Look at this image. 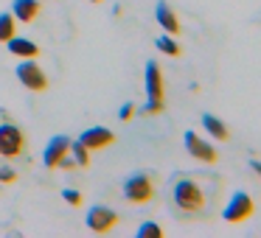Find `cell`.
Wrapping results in <instances>:
<instances>
[{"label":"cell","instance_id":"obj_1","mask_svg":"<svg viewBox=\"0 0 261 238\" xmlns=\"http://www.w3.org/2000/svg\"><path fill=\"white\" fill-rule=\"evenodd\" d=\"M171 196H174L177 210L186 216H202L208 207V196L199 188V182L191 176H177L174 185H171Z\"/></svg>","mask_w":261,"mask_h":238},{"label":"cell","instance_id":"obj_2","mask_svg":"<svg viewBox=\"0 0 261 238\" xmlns=\"http://www.w3.org/2000/svg\"><path fill=\"white\" fill-rule=\"evenodd\" d=\"M146 107L143 112L146 115H160L166 107V81H163V73H160V65L158 62H149L146 65Z\"/></svg>","mask_w":261,"mask_h":238},{"label":"cell","instance_id":"obj_3","mask_svg":"<svg viewBox=\"0 0 261 238\" xmlns=\"http://www.w3.org/2000/svg\"><path fill=\"white\" fill-rule=\"evenodd\" d=\"M154 193H158V180L149 171H138L124 180V199L129 204H149Z\"/></svg>","mask_w":261,"mask_h":238},{"label":"cell","instance_id":"obj_4","mask_svg":"<svg viewBox=\"0 0 261 238\" xmlns=\"http://www.w3.org/2000/svg\"><path fill=\"white\" fill-rule=\"evenodd\" d=\"M253 210H255L253 196L247 191H236L230 196V202H227V207L222 210V219L230 221V224H239V221H247L253 216Z\"/></svg>","mask_w":261,"mask_h":238},{"label":"cell","instance_id":"obj_5","mask_svg":"<svg viewBox=\"0 0 261 238\" xmlns=\"http://www.w3.org/2000/svg\"><path fill=\"white\" fill-rule=\"evenodd\" d=\"M25 152V135L14 124H0V157H20Z\"/></svg>","mask_w":261,"mask_h":238},{"label":"cell","instance_id":"obj_6","mask_svg":"<svg viewBox=\"0 0 261 238\" xmlns=\"http://www.w3.org/2000/svg\"><path fill=\"white\" fill-rule=\"evenodd\" d=\"M87 227H90V232L107 235V232H113L115 227H118V213H115L113 207L96 204V207H90V213H87Z\"/></svg>","mask_w":261,"mask_h":238},{"label":"cell","instance_id":"obj_7","mask_svg":"<svg viewBox=\"0 0 261 238\" xmlns=\"http://www.w3.org/2000/svg\"><path fill=\"white\" fill-rule=\"evenodd\" d=\"M17 79L23 81V87H29V90H34V93L48 90V76L34 59H25V62L17 65Z\"/></svg>","mask_w":261,"mask_h":238},{"label":"cell","instance_id":"obj_8","mask_svg":"<svg viewBox=\"0 0 261 238\" xmlns=\"http://www.w3.org/2000/svg\"><path fill=\"white\" fill-rule=\"evenodd\" d=\"M68 152H70V137H65V135L51 137L48 146H45V154H42V165H45L48 171L59 168V163L68 157Z\"/></svg>","mask_w":261,"mask_h":238},{"label":"cell","instance_id":"obj_9","mask_svg":"<svg viewBox=\"0 0 261 238\" xmlns=\"http://www.w3.org/2000/svg\"><path fill=\"white\" fill-rule=\"evenodd\" d=\"M76 140L85 148H90V152H101V148H107L115 143V135L110 129H104V126H90V129H85Z\"/></svg>","mask_w":261,"mask_h":238},{"label":"cell","instance_id":"obj_10","mask_svg":"<svg viewBox=\"0 0 261 238\" xmlns=\"http://www.w3.org/2000/svg\"><path fill=\"white\" fill-rule=\"evenodd\" d=\"M182 140H186V148H188V154H191L194 160H199V163H211V165L216 163V157H219V154H216V148L211 146V143H205L197 132H186V137H182Z\"/></svg>","mask_w":261,"mask_h":238},{"label":"cell","instance_id":"obj_11","mask_svg":"<svg viewBox=\"0 0 261 238\" xmlns=\"http://www.w3.org/2000/svg\"><path fill=\"white\" fill-rule=\"evenodd\" d=\"M154 20L160 23V28L166 31V34H171V37H177L180 34V20H177V14L171 12V6L166 3V0H160L158 6H154Z\"/></svg>","mask_w":261,"mask_h":238},{"label":"cell","instance_id":"obj_12","mask_svg":"<svg viewBox=\"0 0 261 238\" xmlns=\"http://www.w3.org/2000/svg\"><path fill=\"white\" fill-rule=\"evenodd\" d=\"M12 14L20 23H31V20H37V14H40V0H14Z\"/></svg>","mask_w":261,"mask_h":238},{"label":"cell","instance_id":"obj_13","mask_svg":"<svg viewBox=\"0 0 261 238\" xmlns=\"http://www.w3.org/2000/svg\"><path fill=\"white\" fill-rule=\"evenodd\" d=\"M6 45H9V51H12L14 56H23V59H34L37 53H40V48H37L31 40H23V37H9Z\"/></svg>","mask_w":261,"mask_h":238},{"label":"cell","instance_id":"obj_14","mask_svg":"<svg viewBox=\"0 0 261 238\" xmlns=\"http://www.w3.org/2000/svg\"><path fill=\"white\" fill-rule=\"evenodd\" d=\"M202 126L211 132V137H214V140H219V143H227V140H230V129H227V126L222 124L219 118H216V115L205 112V115H202Z\"/></svg>","mask_w":261,"mask_h":238},{"label":"cell","instance_id":"obj_15","mask_svg":"<svg viewBox=\"0 0 261 238\" xmlns=\"http://www.w3.org/2000/svg\"><path fill=\"white\" fill-rule=\"evenodd\" d=\"M14 28H17V20H14V14L3 12V14H0V42H6L9 37H14Z\"/></svg>","mask_w":261,"mask_h":238},{"label":"cell","instance_id":"obj_16","mask_svg":"<svg viewBox=\"0 0 261 238\" xmlns=\"http://www.w3.org/2000/svg\"><path fill=\"white\" fill-rule=\"evenodd\" d=\"M70 154H73V160H76L79 168H87V165H90V148H85L79 140H76V143L70 140Z\"/></svg>","mask_w":261,"mask_h":238},{"label":"cell","instance_id":"obj_17","mask_svg":"<svg viewBox=\"0 0 261 238\" xmlns=\"http://www.w3.org/2000/svg\"><path fill=\"white\" fill-rule=\"evenodd\" d=\"M154 45H158V51L169 53V56H180V53H182V48L177 45L171 37H158V42H154Z\"/></svg>","mask_w":261,"mask_h":238},{"label":"cell","instance_id":"obj_18","mask_svg":"<svg viewBox=\"0 0 261 238\" xmlns=\"http://www.w3.org/2000/svg\"><path fill=\"white\" fill-rule=\"evenodd\" d=\"M160 235H163V227L154 224V221H143L138 227V238H160Z\"/></svg>","mask_w":261,"mask_h":238},{"label":"cell","instance_id":"obj_19","mask_svg":"<svg viewBox=\"0 0 261 238\" xmlns=\"http://www.w3.org/2000/svg\"><path fill=\"white\" fill-rule=\"evenodd\" d=\"M62 199H65L68 204H76V207L82 204V193L73 191V188H65V191H62Z\"/></svg>","mask_w":261,"mask_h":238},{"label":"cell","instance_id":"obj_20","mask_svg":"<svg viewBox=\"0 0 261 238\" xmlns=\"http://www.w3.org/2000/svg\"><path fill=\"white\" fill-rule=\"evenodd\" d=\"M121 121H129L132 115H135V104H124V107H121Z\"/></svg>","mask_w":261,"mask_h":238},{"label":"cell","instance_id":"obj_21","mask_svg":"<svg viewBox=\"0 0 261 238\" xmlns=\"http://www.w3.org/2000/svg\"><path fill=\"white\" fill-rule=\"evenodd\" d=\"M14 180H17V174L12 168H0V182H14Z\"/></svg>","mask_w":261,"mask_h":238},{"label":"cell","instance_id":"obj_22","mask_svg":"<svg viewBox=\"0 0 261 238\" xmlns=\"http://www.w3.org/2000/svg\"><path fill=\"white\" fill-rule=\"evenodd\" d=\"M250 168H253V171H255V174H258V176H261V163H258V160H250Z\"/></svg>","mask_w":261,"mask_h":238},{"label":"cell","instance_id":"obj_23","mask_svg":"<svg viewBox=\"0 0 261 238\" xmlns=\"http://www.w3.org/2000/svg\"><path fill=\"white\" fill-rule=\"evenodd\" d=\"M90 3H101V0H90Z\"/></svg>","mask_w":261,"mask_h":238}]
</instances>
